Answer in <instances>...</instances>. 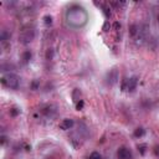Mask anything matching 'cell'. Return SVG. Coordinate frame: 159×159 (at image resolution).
Instances as JSON below:
<instances>
[{
    "mask_svg": "<svg viewBox=\"0 0 159 159\" xmlns=\"http://www.w3.org/2000/svg\"><path fill=\"white\" fill-rule=\"evenodd\" d=\"M66 22L72 29H80L83 28L88 21V14L85 8L81 5H71L67 11H66Z\"/></svg>",
    "mask_w": 159,
    "mask_h": 159,
    "instance_id": "6da1fadb",
    "label": "cell"
},
{
    "mask_svg": "<svg viewBox=\"0 0 159 159\" xmlns=\"http://www.w3.org/2000/svg\"><path fill=\"white\" fill-rule=\"evenodd\" d=\"M2 83L10 90H18L19 83H20V78L16 73L9 72V73H6L2 77Z\"/></svg>",
    "mask_w": 159,
    "mask_h": 159,
    "instance_id": "7a4b0ae2",
    "label": "cell"
},
{
    "mask_svg": "<svg viewBox=\"0 0 159 159\" xmlns=\"http://www.w3.org/2000/svg\"><path fill=\"white\" fill-rule=\"evenodd\" d=\"M34 39H35V30L34 29H25V30L21 31V34L19 36L20 42L24 44V45L30 44Z\"/></svg>",
    "mask_w": 159,
    "mask_h": 159,
    "instance_id": "3957f363",
    "label": "cell"
},
{
    "mask_svg": "<svg viewBox=\"0 0 159 159\" xmlns=\"http://www.w3.org/2000/svg\"><path fill=\"white\" fill-rule=\"evenodd\" d=\"M138 85V77H129L127 80H124V82L122 85V90L123 91H128V92H133L137 88Z\"/></svg>",
    "mask_w": 159,
    "mask_h": 159,
    "instance_id": "277c9868",
    "label": "cell"
},
{
    "mask_svg": "<svg viewBox=\"0 0 159 159\" xmlns=\"http://www.w3.org/2000/svg\"><path fill=\"white\" fill-rule=\"evenodd\" d=\"M118 78H119L118 70L112 69V70L107 73V76H106V82H107V85H110V86H113L114 83H117Z\"/></svg>",
    "mask_w": 159,
    "mask_h": 159,
    "instance_id": "5b68a950",
    "label": "cell"
},
{
    "mask_svg": "<svg viewBox=\"0 0 159 159\" xmlns=\"http://www.w3.org/2000/svg\"><path fill=\"white\" fill-rule=\"evenodd\" d=\"M118 159H132V152L127 147H121L117 152Z\"/></svg>",
    "mask_w": 159,
    "mask_h": 159,
    "instance_id": "8992f818",
    "label": "cell"
},
{
    "mask_svg": "<svg viewBox=\"0 0 159 159\" xmlns=\"http://www.w3.org/2000/svg\"><path fill=\"white\" fill-rule=\"evenodd\" d=\"M73 124H75L73 119H71V118H65L63 121L60 123V128H61L62 130H69V129H71V128L73 127Z\"/></svg>",
    "mask_w": 159,
    "mask_h": 159,
    "instance_id": "52a82bcc",
    "label": "cell"
},
{
    "mask_svg": "<svg viewBox=\"0 0 159 159\" xmlns=\"http://www.w3.org/2000/svg\"><path fill=\"white\" fill-rule=\"evenodd\" d=\"M32 57V54H31V51H24L22 52V55H21V62L22 63H28Z\"/></svg>",
    "mask_w": 159,
    "mask_h": 159,
    "instance_id": "ba28073f",
    "label": "cell"
},
{
    "mask_svg": "<svg viewBox=\"0 0 159 159\" xmlns=\"http://www.w3.org/2000/svg\"><path fill=\"white\" fill-rule=\"evenodd\" d=\"M72 98H73V101L77 103L78 101H81V91H80L78 88H76L75 91H73V93H72Z\"/></svg>",
    "mask_w": 159,
    "mask_h": 159,
    "instance_id": "9c48e42d",
    "label": "cell"
},
{
    "mask_svg": "<svg viewBox=\"0 0 159 159\" xmlns=\"http://www.w3.org/2000/svg\"><path fill=\"white\" fill-rule=\"evenodd\" d=\"M144 134H145V129L142 128V127H138V128L134 130V137H136V138H140V137H143Z\"/></svg>",
    "mask_w": 159,
    "mask_h": 159,
    "instance_id": "30bf717a",
    "label": "cell"
},
{
    "mask_svg": "<svg viewBox=\"0 0 159 159\" xmlns=\"http://www.w3.org/2000/svg\"><path fill=\"white\" fill-rule=\"evenodd\" d=\"M138 30H139V28H138L137 25H132L130 28H129V32H130L132 36H136L138 34Z\"/></svg>",
    "mask_w": 159,
    "mask_h": 159,
    "instance_id": "8fae6325",
    "label": "cell"
},
{
    "mask_svg": "<svg viewBox=\"0 0 159 159\" xmlns=\"http://www.w3.org/2000/svg\"><path fill=\"white\" fill-rule=\"evenodd\" d=\"M111 28H112V25L110 24V21H104V24H103V26H102V30H103L104 32H108V31L111 30Z\"/></svg>",
    "mask_w": 159,
    "mask_h": 159,
    "instance_id": "7c38bea8",
    "label": "cell"
},
{
    "mask_svg": "<svg viewBox=\"0 0 159 159\" xmlns=\"http://www.w3.org/2000/svg\"><path fill=\"white\" fill-rule=\"evenodd\" d=\"M138 151L142 155H144L145 152H147V144H138Z\"/></svg>",
    "mask_w": 159,
    "mask_h": 159,
    "instance_id": "4fadbf2b",
    "label": "cell"
},
{
    "mask_svg": "<svg viewBox=\"0 0 159 159\" xmlns=\"http://www.w3.org/2000/svg\"><path fill=\"white\" fill-rule=\"evenodd\" d=\"M103 9V14L106 18H111V8L110 6H102Z\"/></svg>",
    "mask_w": 159,
    "mask_h": 159,
    "instance_id": "5bb4252c",
    "label": "cell"
},
{
    "mask_svg": "<svg viewBox=\"0 0 159 159\" xmlns=\"http://www.w3.org/2000/svg\"><path fill=\"white\" fill-rule=\"evenodd\" d=\"M10 114H11L12 117H16V116L20 114V110H19L18 107H12V108H10Z\"/></svg>",
    "mask_w": 159,
    "mask_h": 159,
    "instance_id": "9a60e30c",
    "label": "cell"
},
{
    "mask_svg": "<svg viewBox=\"0 0 159 159\" xmlns=\"http://www.w3.org/2000/svg\"><path fill=\"white\" fill-rule=\"evenodd\" d=\"M88 159H102V157H101V154H100L98 152H92V153L90 154Z\"/></svg>",
    "mask_w": 159,
    "mask_h": 159,
    "instance_id": "2e32d148",
    "label": "cell"
},
{
    "mask_svg": "<svg viewBox=\"0 0 159 159\" xmlns=\"http://www.w3.org/2000/svg\"><path fill=\"white\" fill-rule=\"evenodd\" d=\"M52 20H54V19H52L51 15H45V16H44V22H45L46 25H51V24H52Z\"/></svg>",
    "mask_w": 159,
    "mask_h": 159,
    "instance_id": "e0dca14e",
    "label": "cell"
},
{
    "mask_svg": "<svg viewBox=\"0 0 159 159\" xmlns=\"http://www.w3.org/2000/svg\"><path fill=\"white\" fill-rule=\"evenodd\" d=\"M83 106H85V102H83V100L78 101V102L76 103V110H77V111H81V110L83 108Z\"/></svg>",
    "mask_w": 159,
    "mask_h": 159,
    "instance_id": "ac0fdd59",
    "label": "cell"
},
{
    "mask_svg": "<svg viewBox=\"0 0 159 159\" xmlns=\"http://www.w3.org/2000/svg\"><path fill=\"white\" fill-rule=\"evenodd\" d=\"M31 88L32 90H37L39 88V81H37V80H35V81L31 83Z\"/></svg>",
    "mask_w": 159,
    "mask_h": 159,
    "instance_id": "d6986e66",
    "label": "cell"
},
{
    "mask_svg": "<svg viewBox=\"0 0 159 159\" xmlns=\"http://www.w3.org/2000/svg\"><path fill=\"white\" fill-rule=\"evenodd\" d=\"M113 26H114V29H116V30H119V29H121V24H119V22H114Z\"/></svg>",
    "mask_w": 159,
    "mask_h": 159,
    "instance_id": "ffe728a7",
    "label": "cell"
},
{
    "mask_svg": "<svg viewBox=\"0 0 159 159\" xmlns=\"http://www.w3.org/2000/svg\"><path fill=\"white\" fill-rule=\"evenodd\" d=\"M158 22H159V14H158Z\"/></svg>",
    "mask_w": 159,
    "mask_h": 159,
    "instance_id": "44dd1931",
    "label": "cell"
}]
</instances>
